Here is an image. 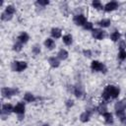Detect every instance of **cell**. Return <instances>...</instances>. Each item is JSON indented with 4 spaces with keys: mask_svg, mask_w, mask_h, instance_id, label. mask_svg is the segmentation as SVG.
Returning a JSON list of instances; mask_svg holds the SVG:
<instances>
[{
    "mask_svg": "<svg viewBox=\"0 0 126 126\" xmlns=\"http://www.w3.org/2000/svg\"><path fill=\"white\" fill-rule=\"evenodd\" d=\"M27 68V62L25 61H15L12 63V70L17 72H22Z\"/></svg>",
    "mask_w": 126,
    "mask_h": 126,
    "instance_id": "6da1fadb",
    "label": "cell"
},
{
    "mask_svg": "<svg viewBox=\"0 0 126 126\" xmlns=\"http://www.w3.org/2000/svg\"><path fill=\"white\" fill-rule=\"evenodd\" d=\"M2 95L4 97H11L14 94H17L19 93L18 89H11V88H2L1 89Z\"/></svg>",
    "mask_w": 126,
    "mask_h": 126,
    "instance_id": "7a4b0ae2",
    "label": "cell"
},
{
    "mask_svg": "<svg viewBox=\"0 0 126 126\" xmlns=\"http://www.w3.org/2000/svg\"><path fill=\"white\" fill-rule=\"evenodd\" d=\"M105 90L107 91V93L109 94L110 97H112V98H116V97L119 95V92H120V91H119V89H118L117 87H115V86L109 85V86L106 87Z\"/></svg>",
    "mask_w": 126,
    "mask_h": 126,
    "instance_id": "3957f363",
    "label": "cell"
},
{
    "mask_svg": "<svg viewBox=\"0 0 126 126\" xmlns=\"http://www.w3.org/2000/svg\"><path fill=\"white\" fill-rule=\"evenodd\" d=\"M91 68L93 71H100V72H105V68H104V65L102 63H100L99 61H96V60H94L91 64Z\"/></svg>",
    "mask_w": 126,
    "mask_h": 126,
    "instance_id": "277c9868",
    "label": "cell"
},
{
    "mask_svg": "<svg viewBox=\"0 0 126 126\" xmlns=\"http://www.w3.org/2000/svg\"><path fill=\"white\" fill-rule=\"evenodd\" d=\"M74 22H75V24L78 25V26H84V25L87 23V20H86V18H85L84 15L80 14V15H77V16L74 18Z\"/></svg>",
    "mask_w": 126,
    "mask_h": 126,
    "instance_id": "5b68a950",
    "label": "cell"
},
{
    "mask_svg": "<svg viewBox=\"0 0 126 126\" xmlns=\"http://www.w3.org/2000/svg\"><path fill=\"white\" fill-rule=\"evenodd\" d=\"M92 33H93V36L96 39H102L104 37V32L99 29H94Z\"/></svg>",
    "mask_w": 126,
    "mask_h": 126,
    "instance_id": "8992f818",
    "label": "cell"
},
{
    "mask_svg": "<svg viewBox=\"0 0 126 126\" xmlns=\"http://www.w3.org/2000/svg\"><path fill=\"white\" fill-rule=\"evenodd\" d=\"M117 7H118V3L115 2V1H111V2H108V3L104 6V10H105L106 12H110V11L115 10Z\"/></svg>",
    "mask_w": 126,
    "mask_h": 126,
    "instance_id": "52a82bcc",
    "label": "cell"
},
{
    "mask_svg": "<svg viewBox=\"0 0 126 126\" xmlns=\"http://www.w3.org/2000/svg\"><path fill=\"white\" fill-rule=\"evenodd\" d=\"M14 112H16L17 114L21 115V114H24L25 112V104L23 102H19L15 107H14Z\"/></svg>",
    "mask_w": 126,
    "mask_h": 126,
    "instance_id": "ba28073f",
    "label": "cell"
},
{
    "mask_svg": "<svg viewBox=\"0 0 126 126\" xmlns=\"http://www.w3.org/2000/svg\"><path fill=\"white\" fill-rule=\"evenodd\" d=\"M126 109V99H122L121 101H118L115 104V110H125Z\"/></svg>",
    "mask_w": 126,
    "mask_h": 126,
    "instance_id": "9c48e42d",
    "label": "cell"
},
{
    "mask_svg": "<svg viewBox=\"0 0 126 126\" xmlns=\"http://www.w3.org/2000/svg\"><path fill=\"white\" fill-rule=\"evenodd\" d=\"M11 111H14V107L12 106V104L10 103H6V104H3L2 106V113H10Z\"/></svg>",
    "mask_w": 126,
    "mask_h": 126,
    "instance_id": "30bf717a",
    "label": "cell"
},
{
    "mask_svg": "<svg viewBox=\"0 0 126 126\" xmlns=\"http://www.w3.org/2000/svg\"><path fill=\"white\" fill-rule=\"evenodd\" d=\"M44 45L48 48V49H53L55 47V42L53 39L51 38H46L45 41H44Z\"/></svg>",
    "mask_w": 126,
    "mask_h": 126,
    "instance_id": "8fae6325",
    "label": "cell"
},
{
    "mask_svg": "<svg viewBox=\"0 0 126 126\" xmlns=\"http://www.w3.org/2000/svg\"><path fill=\"white\" fill-rule=\"evenodd\" d=\"M18 39L20 40L21 43H26L28 40H29V34L27 32H22L19 36H18Z\"/></svg>",
    "mask_w": 126,
    "mask_h": 126,
    "instance_id": "7c38bea8",
    "label": "cell"
},
{
    "mask_svg": "<svg viewBox=\"0 0 126 126\" xmlns=\"http://www.w3.org/2000/svg\"><path fill=\"white\" fill-rule=\"evenodd\" d=\"M51 35L55 38H59L61 36V30L58 28H53L51 30Z\"/></svg>",
    "mask_w": 126,
    "mask_h": 126,
    "instance_id": "4fadbf2b",
    "label": "cell"
},
{
    "mask_svg": "<svg viewBox=\"0 0 126 126\" xmlns=\"http://www.w3.org/2000/svg\"><path fill=\"white\" fill-rule=\"evenodd\" d=\"M57 57L61 60H65L67 57H68V52L65 50V49H60L58 54H57Z\"/></svg>",
    "mask_w": 126,
    "mask_h": 126,
    "instance_id": "5bb4252c",
    "label": "cell"
},
{
    "mask_svg": "<svg viewBox=\"0 0 126 126\" xmlns=\"http://www.w3.org/2000/svg\"><path fill=\"white\" fill-rule=\"evenodd\" d=\"M103 117H104V120L107 124H112L113 123V117H112V114L109 113V112H105L103 114Z\"/></svg>",
    "mask_w": 126,
    "mask_h": 126,
    "instance_id": "9a60e30c",
    "label": "cell"
},
{
    "mask_svg": "<svg viewBox=\"0 0 126 126\" xmlns=\"http://www.w3.org/2000/svg\"><path fill=\"white\" fill-rule=\"evenodd\" d=\"M48 62H49V64L51 65V67H53V68H56V67L59 66V61H58V59L55 58V57H50V58L48 59Z\"/></svg>",
    "mask_w": 126,
    "mask_h": 126,
    "instance_id": "2e32d148",
    "label": "cell"
},
{
    "mask_svg": "<svg viewBox=\"0 0 126 126\" xmlns=\"http://www.w3.org/2000/svg\"><path fill=\"white\" fill-rule=\"evenodd\" d=\"M89 119H90V112L89 111H85L80 115V120L82 122H87V121H89Z\"/></svg>",
    "mask_w": 126,
    "mask_h": 126,
    "instance_id": "e0dca14e",
    "label": "cell"
},
{
    "mask_svg": "<svg viewBox=\"0 0 126 126\" xmlns=\"http://www.w3.org/2000/svg\"><path fill=\"white\" fill-rule=\"evenodd\" d=\"M83 88L81 87V86H77V87H75V89H74V94H75V95L77 96V97H80V96H82V94H83Z\"/></svg>",
    "mask_w": 126,
    "mask_h": 126,
    "instance_id": "ac0fdd59",
    "label": "cell"
},
{
    "mask_svg": "<svg viewBox=\"0 0 126 126\" xmlns=\"http://www.w3.org/2000/svg\"><path fill=\"white\" fill-rule=\"evenodd\" d=\"M24 99H25L26 101H28V102H32V101L34 100V96H33V94H31V93H27V94H25V95H24Z\"/></svg>",
    "mask_w": 126,
    "mask_h": 126,
    "instance_id": "d6986e66",
    "label": "cell"
},
{
    "mask_svg": "<svg viewBox=\"0 0 126 126\" xmlns=\"http://www.w3.org/2000/svg\"><path fill=\"white\" fill-rule=\"evenodd\" d=\"M98 25H99L100 27H102V28H107V27H109V25H110V20H108V19H103V20H101V21L98 22Z\"/></svg>",
    "mask_w": 126,
    "mask_h": 126,
    "instance_id": "ffe728a7",
    "label": "cell"
},
{
    "mask_svg": "<svg viewBox=\"0 0 126 126\" xmlns=\"http://www.w3.org/2000/svg\"><path fill=\"white\" fill-rule=\"evenodd\" d=\"M63 42L67 45H70L72 43V35L71 34H65L63 36Z\"/></svg>",
    "mask_w": 126,
    "mask_h": 126,
    "instance_id": "44dd1931",
    "label": "cell"
},
{
    "mask_svg": "<svg viewBox=\"0 0 126 126\" xmlns=\"http://www.w3.org/2000/svg\"><path fill=\"white\" fill-rule=\"evenodd\" d=\"M97 110H98V112L100 113V114H104L105 112H107L106 110H107V107H106V105H105V103H101L98 107H97Z\"/></svg>",
    "mask_w": 126,
    "mask_h": 126,
    "instance_id": "7402d4cb",
    "label": "cell"
},
{
    "mask_svg": "<svg viewBox=\"0 0 126 126\" xmlns=\"http://www.w3.org/2000/svg\"><path fill=\"white\" fill-rule=\"evenodd\" d=\"M110 37H111V39L113 40V41H117L119 38H120V33H119V32H112L111 33V35H110Z\"/></svg>",
    "mask_w": 126,
    "mask_h": 126,
    "instance_id": "603a6c76",
    "label": "cell"
},
{
    "mask_svg": "<svg viewBox=\"0 0 126 126\" xmlns=\"http://www.w3.org/2000/svg\"><path fill=\"white\" fill-rule=\"evenodd\" d=\"M5 12H6V13H8L9 15H13V14L15 13V8H14V6H12V5L7 6V7H6Z\"/></svg>",
    "mask_w": 126,
    "mask_h": 126,
    "instance_id": "cb8c5ba5",
    "label": "cell"
},
{
    "mask_svg": "<svg viewBox=\"0 0 126 126\" xmlns=\"http://www.w3.org/2000/svg\"><path fill=\"white\" fill-rule=\"evenodd\" d=\"M93 6H94L95 9H97V10H99V9H102V8H103V7H102V5H101V3H100L99 1H97V0L93 1Z\"/></svg>",
    "mask_w": 126,
    "mask_h": 126,
    "instance_id": "d4e9b609",
    "label": "cell"
},
{
    "mask_svg": "<svg viewBox=\"0 0 126 126\" xmlns=\"http://www.w3.org/2000/svg\"><path fill=\"white\" fill-rule=\"evenodd\" d=\"M1 19H2L3 21H9V20L12 19V15H9L8 13L4 12V13L1 15Z\"/></svg>",
    "mask_w": 126,
    "mask_h": 126,
    "instance_id": "484cf974",
    "label": "cell"
},
{
    "mask_svg": "<svg viewBox=\"0 0 126 126\" xmlns=\"http://www.w3.org/2000/svg\"><path fill=\"white\" fill-rule=\"evenodd\" d=\"M118 57H119V59H121V60L126 59V51H125V50H120V51H119V54H118Z\"/></svg>",
    "mask_w": 126,
    "mask_h": 126,
    "instance_id": "4316f807",
    "label": "cell"
},
{
    "mask_svg": "<svg viewBox=\"0 0 126 126\" xmlns=\"http://www.w3.org/2000/svg\"><path fill=\"white\" fill-rule=\"evenodd\" d=\"M15 51H21L22 50V43L21 42H17L14 44V48H13Z\"/></svg>",
    "mask_w": 126,
    "mask_h": 126,
    "instance_id": "83f0119b",
    "label": "cell"
},
{
    "mask_svg": "<svg viewBox=\"0 0 126 126\" xmlns=\"http://www.w3.org/2000/svg\"><path fill=\"white\" fill-rule=\"evenodd\" d=\"M32 52H33L34 54H38V53L40 52V47H39L38 44H35V45L32 47Z\"/></svg>",
    "mask_w": 126,
    "mask_h": 126,
    "instance_id": "f1b7e54d",
    "label": "cell"
},
{
    "mask_svg": "<svg viewBox=\"0 0 126 126\" xmlns=\"http://www.w3.org/2000/svg\"><path fill=\"white\" fill-rule=\"evenodd\" d=\"M83 27L85 30H93V24L91 22H87Z\"/></svg>",
    "mask_w": 126,
    "mask_h": 126,
    "instance_id": "f546056e",
    "label": "cell"
},
{
    "mask_svg": "<svg viewBox=\"0 0 126 126\" xmlns=\"http://www.w3.org/2000/svg\"><path fill=\"white\" fill-rule=\"evenodd\" d=\"M102 97H103L105 100H108V99L110 98V95H109V94L107 93V91H106V90H104V91H103V93H102Z\"/></svg>",
    "mask_w": 126,
    "mask_h": 126,
    "instance_id": "4dcf8cb0",
    "label": "cell"
},
{
    "mask_svg": "<svg viewBox=\"0 0 126 126\" xmlns=\"http://www.w3.org/2000/svg\"><path fill=\"white\" fill-rule=\"evenodd\" d=\"M36 3L39 4V5H42V6H46V5L49 4V1H47V0H38Z\"/></svg>",
    "mask_w": 126,
    "mask_h": 126,
    "instance_id": "1f68e13d",
    "label": "cell"
},
{
    "mask_svg": "<svg viewBox=\"0 0 126 126\" xmlns=\"http://www.w3.org/2000/svg\"><path fill=\"white\" fill-rule=\"evenodd\" d=\"M83 53H84V55L87 56V57H90V56L92 55V51L89 50V49H85V50L83 51Z\"/></svg>",
    "mask_w": 126,
    "mask_h": 126,
    "instance_id": "d6a6232c",
    "label": "cell"
},
{
    "mask_svg": "<svg viewBox=\"0 0 126 126\" xmlns=\"http://www.w3.org/2000/svg\"><path fill=\"white\" fill-rule=\"evenodd\" d=\"M73 104H74V101H73L72 99H68V100L66 101V105H67V107H71V106H73Z\"/></svg>",
    "mask_w": 126,
    "mask_h": 126,
    "instance_id": "836d02e7",
    "label": "cell"
},
{
    "mask_svg": "<svg viewBox=\"0 0 126 126\" xmlns=\"http://www.w3.org/2000/svg\"><path fill=\"white\" fill-rule=\"evenodd\" d=\"M119 45H120V50H124V48L126 47V44H125L124 41H120Z\"/></svg>",
    "mask_w": 126,
    "mask_h": 126,
    "instance_id": "e575fe53",
    "label": "cell"
},
{
    "mask_svg": "<svg viewBox=\"0 0 126 126\" xmlns=\"http://www.w3.org/2000/svg\"><path fill=\"white\" fill-rule=\"evenodd\" d=\"M120 121H121V122L126 126V115H125V116H123V117H121V118H120Z\"/></svg>",
    "mask_w": 126,
    "mask_h": 126,
    "instance_id": "d590c367",
    "label": "cell"
},
{
    "mask_svg": "<svg viewBox=\"0 0 126 126\" xmlns=\"http://www.w3.org/2000/svg\"><path fill=\"white\" fill-rule=\"evenodd\" d=\"M43 126H49V125H48V124H44Z\"/></svg>",
    "mask_w": 126,
    "mask_h": 126,
    "instance_id": "8d00e7d4",
    "label": "cell"
},
{
    "mask_svg": "<svg viewBox=\"0 0 126 126\" xmlns=\"http://www.w3.org/2000/svg\"><path fill=\"white\" fill-rule=\"evenodd\" d=\"M125 37H126V33H125Z\"/></svg>",
    "mask_w": 126,
    "mask_h": 126,
    "instance_id": "74e56055",
    "label": "cell"
}]
</instances>
